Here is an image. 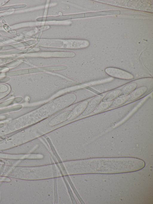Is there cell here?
<instances>
[{
	"instance_id": "cell-8",
	"label": "cell",
	"mask_w": 153,
	"mask_h": 204,
	"mask_svg": "<svg viewBox=\"0 0 153 204\" xmlns=\"http://www.w3.org/2000/svg\"><path fill=\"white\" fill-rule=\"evenodd\" d=\"M126 97L123 98H118L111 102L109 105V107L114 108L121 106L126 101Z\"/></svg>"
},
{
	"instance_id": "cell-3",
	"label": "cell",
	"mask_w": 153,
	"mask_h": 204,
	"mask_svg": "<svg viewBox=\"0 0 153 204\" xmlns=\"http://www.w3.org/2000/svg\"><path fill=\"white\" fill-rule=\"evenodd\" d=\"M102 97L97 96L92 99L88 103L86 107L82 113V116L88 115L94 112L101 102Z\"/></svg>"
},
{
	"instance_id": "cell-7",
	"label": "cell",
	"mask_w": 153,
	"mask_h": 204,
	"mask_svg": "<svg viewBox=\"0 0 153 204\" xmlns=\"http://www.w3.org/2000/svg\"><path fill=\"white\" fill-rule=\"evenodd\" d=\"M88 103V101H85L79 104L75 108L74 112L73 111L74 113L71 119L74 118L79 115L82 114L86 107Z\"/></svg>"
},
{
	"instance_id": "cell-5",
	"label": "cell",
	"mask_w": 153,
	"mask_h": 204,
	"mask_svg": "<svg viewBox=\"0 0 153 204\" xmlns=\"http://www.w3.org/2000/svg\"><path fill=\"white\" fill-rule=\"evenodd\" d=\"M137 84L136 83H131L125 86L121 90L118 98L126 97L136 89Z\"/></svg>"
},
{
	"instance_id": "cell-6",
	"label": "cell",
	"mask_w": 153,
	"mask_h": 204,
	"mask_svg": "<svg viewBox=\"0 0 153 204\" xmlns=\"http://www.w3.org/2000/svg\"><path fill=\"white\" fill-rule=\"evenodd\" d=\"M120 92V90L119 89H116L110 92L102 99V102H111L118 97Z\"/></svg>"
},
{
	"instance_id": "cell-10",
	"label": "cell",
	"mask_w": 153,
	"mask_h": 204,
	"mask_svg": "<svg viewBox=\"0 0 153 204\" xmlns=\"http://www.w3.org/2000/svg\"><path fill=\"white\" fill-rule=\"evenodd\" d=\"M8 89V86L4 84L0 83V93L6 92Z\"/></svg>"
},
{
	"instance_id": "cell-1",
	"label": "cell",
	"mask_w": 153,
	"mask_h": 204,
	"mask_svg": "<svg viewBox=\"0 0 153 204\" xmlns=\"http://www.w3.org/2000/svg\"><path fill=\"white\" fill-rule=\"evenodd\" d=\"M105 71L109 76L119 79L131 80L134 77V76L130 72L117 68L108 67L106 68Z\"/></svg>"
},
{
	"instance_id": "cell-9",
	"label": "cell",
	"mask_w": 153,
	"mask_h": 204,
	"mask_svg": "<svg viewBox=\"0 0 153 204\" xmlns=\"http://www.w3.org/2000/svg\"><path fill=\"white\" fill-rule=\"evenodd\" d=\"M111 102H100L96 109L93 112L94 113H98L102 112L109 108V106Z\"/></svg>"
},
{
	"instance_id": "cell-2",
	"label": "cell",
	"mask_w": 153,
	"mask_h": 204,
	"mask_svg": "<svg viewBox=\"0 0 153 204\" xmlns=\"http://www.w3.org/2000/svg\"><path fill=\"white\" fill-rule=\"evenodd\" d=\"M73 113V111L71 110L63 112L52 119L50 121L49 125L53 126L64 122L71 118Z\"/></svg>"
},
{
	"instance_id": "cell-4",
	"label": "cell",
	"mask_w": 153,
	"mask_h": 204,
	"mask_svg": "<svg viewBox=\"0 0 153 204\" xmlns=\"http://www.w3.org/2000/svg\"><path fill=\"white\" fill-rule=\"evenodd\" d=\"M148 90L146 86H142L135 89L126 97V101H131L135 100L143 95Z\"/></svg>"
}]
</instances>
